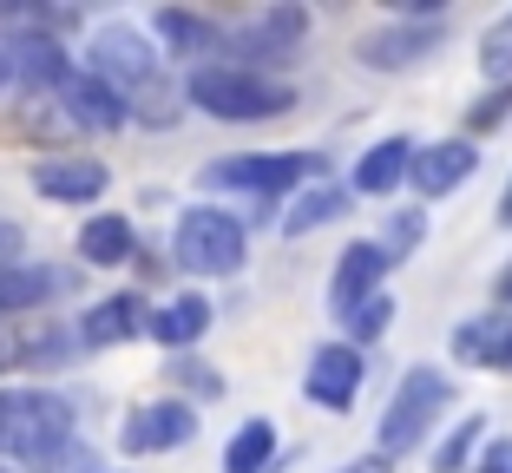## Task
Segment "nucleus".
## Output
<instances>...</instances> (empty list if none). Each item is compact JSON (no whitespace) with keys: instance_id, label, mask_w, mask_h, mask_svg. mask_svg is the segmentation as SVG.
Returning a JSON list of instances; mask_svg holds the SVG:
<instances>
[{"instance_id":"nucleus-1","label":"nucleus","mask_w":512,"mask_h":473,"mask_svg":"<svg viewBox=\"0 0 512 473\" xmlns=\"http://www.w3.org/2000/svg\"><path fill=\"white\" fill-rule=\"evenodd\" d=\"M73 441V408L53 388H0V460H60Z\"/></svg>"},{"instance_id":"nucleus-2","label":"nucleus","mask_w":512,"mask_h":473,"mask_svg":"<svg viewBox=\"0 0 512 473\" xmlns=\"http://www.w3.org/2000/svg\"><path fill=\"white\" fill-rule=\"evenodd\" d=\"M184 92H191L197 112H211L224 125H256V119H276V112L296 106V92L283 79H263L250 66H197L184 79Z\"/></svg>"},{"instance_id":"nucleus-3","label":"nucleus","mask_w":512,"mask_h":473,"mask_svg":"<svg viewBox=\"0 0 512 473\" xmlns=\"http://www.w3.org/2000/svg\"><path fill=\"white\" fill-rule=\"evenodd\" d=\"M447 401H453V382L440 375V368H427V362L407 368L401 388H394V401H388V414H381L375 447H381V454H407V447H421L427 428L447 414Z\"/></svg>"},{"instance_id":"nucleus-4","label":"nucleus","mask_w":512,"mask_h":473,"mask_svg":"<svg viewBox=\"0 0 512 473\" xmlns=\"http://www.w3.org/2000/svg\"><path fill=\"white\" fill-rule=\"evenodd\" d=\"M86 73L106 79L125 106H132V99H151V92L165 99V86H158V53H151V40L138 27H125V20H112V27L92 33V66Z\"/></svg>"},{"instance_id":"nucleus-5","label":"nucleus","mask_w":512,"mask_h":473,"mask_svg":"<svg viewBox=\"0 0 512 473\" xmlns=\"http://www.w3.org/2000/svg\"><path fill=\"white\" fill-rule=\"evenodd\" d=\"M171 250H178V263L191 276H230L243 263V250H250V237H243V224L230 211H217V204H191V211L178 217Z\"/></svg>"},{"instance_id":"nucleus-6","label":"nucleus","mask_w":512,"mask_h":473,"mask_svg":"<svg viewBox=\"0 0 512 473\" xmlns=\"http://www.w3.org/2000/svg\"><path fill=\"white\" fill-rule=\"evenodd\" d=\"M309 165H316L309 152H237V158H217L204 171V184L211 191H243V198H283V191L302 184Z\"/></svg>"},{"instance_id":"nucleus-7","label":"nucleus","mask_w":512,"mask_h":473,"mask_svg":"<svg viewBox=\"0 0 512 473\" xmlns=\"http://www.w3.org/2000/svg\"><path fill=\"white\" fill-rule=\"evenodd\" d=\"M302 33H309V14H302V7H270V14H256L250 27L230 33V46H237L243 60H250V73H256V66H283Z\"/></svg>"},{"instance_id":"nucleus-8","label":"nucleus","mask_w":512,"mask_h":473,"mask_svg":"<svg viewBox=\"0 0 512 473\" xmlns=\"http://www.w3.org/2000/svg\"><path fill=\"white\" fill-rule=\"evenodd\" d=\"M473 171H480V152H473L467 138L414 145V158H407V178H414V191H421V198H447V191H460Z\"/></svg>"},{"instance_id":"nucleus-9","label":"nucleus","mask_w":512,"mask_h":473,"mask_svg":"<svg viewBox=\"0 0 512 473\" xmlns=\"http://www.w3.org/2000/svg\"><path fill=\"white\" fill-rule=\"evenodd\" d=\"M197 434V414L191 401H145V408L125 421V454H171V447H184Z\"/></svg>"},{"instance_id":"nucleus-10","label":"nucleus","mask_w":512,"mask_h":473,"mask_svg":"<svg viewBox=\"0 0 512 473\" xmlns=\"http://www.w3.org/2000/svg\"><path fill=\"white\" fill-rule=\"evenodd\" d=\"M362 349H355V342H329V349H316V362H309V401H316V408H329V414H342L348 401L362 395Z\"/></svg>"},{"instance_id":"nucleus-11","label":"nucleus","mask_w":512,"mask_h":473,"mask_svg":"<svg viewBox=\"0 0 512 473\" xmlns=\"http://www.w3.org/2000/svg\"><path fill=\"white\" fill-rule=\"evenodd\" d=\"M434 46H440V20L388 27V33H368L362 40V66H375V73H407V66H421Z\"/></svg>"},{"instance_id":"nucleus-12","label":"nucleus","mask_w":512,"mask_h":473,"mask_svg":"<svg viewBox=\"0 0 512 473\" xmlns=\"http://www.w3.org/2000/svg\"><path fill=\"white\" fill-rule=\"evenodd\" d=\"M381 276H388V257H381V244H348L342 263H335V276H329V309H335V316H348L355 303L381 296Z\"/></svg>"},{"instance_id":"nucleus-13","label":"nucleus","mask_w":512,"mask_h":473,"mask_svg":"<svg viewBox=\"0 0 512 473\" xmlns=\"http://www.w3.org/2000/svg\"><path fill=\"white\" fill-rule=\"evenodd\" d=\"M60 99H66V119H73V125H86V132H119V125L132 119L119 92H112L106 79H92V73H66Z\"/></svg>"},{"instance_id":"nucleus-14","label":"nucleus","mask_w":512,"mask_h":473,"mask_svg":"<svg viewBox=\"0 0 512 473\" xmlns=\"http://www.w3.org/2000/svg\"><path fill=\"white\" fill-rule=\"evenodd\" d=\"M33 191L60 204H92L106 198V165L99 158H46V165H33Z\"/></svg>"},{"instance_id":"nucleus-15","label":"nucleus","mask_w":512,"mask_h":473,"mask_svg":"<svg viewBox=\"0 0 512 473\" xmlns=\"http://www.w3.org/2000/svg\"><path fill=\"white\" fill-rule=\"evenodd\" d=\"M132 336H145V303L138 296H106L79 322V342H92V349H112V342H132Z\"/></svg>"},{"instance_id":"nucleus-16","label":"nucleus","mask_w":512,"mask_h":473,"mask_svg":"<svg viewBox=\"0 0 512 473\" xmlns=\"http://www.w3.org/2000/svg\"><path fill=\"white\" fill-rule=\"evenodd\" d=\"M7 46V66H14L20 86H66V53L53 40H40V33H20V40H0Z\"/></svg>"},{"instance_id":"nucleus-17","label":"nucleus","mask_w":512,"mask_h":473,"mask_svg":"<svg viewBox=\"0 0 512 473\" xmlns=\"http://www.w3.org/2000/svg\"><path fill=\"white\" fill-rule=\"evenodd\" d=\"M453 349H460V362H473V368H512V316H473V322H460Z\"/></svg>"},{"instance_id":"nucleus-18","label":"nucleus","mask_w":512,"mask_h":473,"mask_svg":"<svg viewBox=\"0 0 512 473\" xmlns=\"http://www.w3.org/2000/svg\"><path fill=\"white\" fill-rule=\"evenodd\" d=\"M145 329L165 342V349H191V342L211 329V303H204V296H178V303H165L158 316H145Z\"/></svg>"},{"instance_id":"nucleus-19","label":"nucleus","mask_w":512,"mask_h":473,"mask_svg":"<svg viewBox=\"0 0 512 473\" xmlns=\"http://www.w3.org/2000/svg\"><path fill=\"white\" fill-rule=\"evenodd\" d=\"M342 211H348V191H342V184H316V191H296V198H289V211H283V237H309V230L335 224Z\"/></svg>"},{"instance_id":"nucleus-20","label":"nucleus","mask_w":512,"mask_h":473,"mask_svg":"<svg viewBox=\"0 0 512 473\" xmlns=\"http://www.w3.org/2000/svg\"><path fill=\"white\" fill-rule=\"evenodd\" d=\"M407 158H414V145H407V138H381L375 152L355 165V191H368V198H388L394 184L407 178Z\"/></svg>"},{"instance_id":"nucleus-21","label":"nucleus","mask_w":512,"mask_h":473,"mask_svg":"<svg viewBox=\"0 0 512 473\" xmlns=\"http://www.w3.org/2000/svg\"><path fill=\"white\" fill-rule=\"evenodd\" d=\"M158 40L178 53V60H197V53H217L224 46V33L211 27V20H197V14H178V7H165L158 14Z\"/></svg>"},{"instance_id":"nucleus-22","label":"nucleus","mask_w":512,"mask_h":473,"mask_svg":"<svg viewBox=\"0 0 512 473\" xmlns=\"http://www.w3.org/2000/svg\"><path fill=\"white\" fill-rule=\"evenodd\" d=\"M276 460V428L270 421H243L224 447V473H270Z\"/></svg>"},{"instance_id":"nucleus-23","label":"nucleus","mask_w":512,"mask_h":473,"mask_svg":"<svg viewBox=\"0 0 512 473\" xmlns=\"http://www.w3.org/2000/svg\"><path fill=\"white\" fill-rule=\"evenodd\" d=\"M79 257L86 263H125L132 257V224H125V217H86V224H79Z\"/></svg>"},{"instance_id":"nucleus-24","label":"nucleus","mask_w":512,"mask_h":473,"mask_svg":"<svg viewBox=\"0 0 512 473\" xmlns=\"http://www.w3.org/2000/svg\"><path fill=\"white\" fill-rule=\"evenodd\" d=\"M53 296V276L33 270V263H0V316H20V309H40Z\"/></svg>"},{"instance_id":"nucleus-25","label":"nucleus","mask_w":512,"mask_h":473,"mask_svg":"<svg viewBox=\"0 0 512 473\" xmlns=\"http://www.w3.org/2000/svg\"><path fill=\"white\" fill-rule=\"evenodd\" d=\"M480 73L499 79V86H512V14L480 33Z\"/></svg>"},{"instance_id":"nucleus-26","label":"nucleus","mask_w":512,"mask_h":473,"mask_svg":"<svg viewBox=\"0 0 512 473\" xmlns=\"http://www.w3.org/2000/svg\"><path fill=\"white\" fill-rule=\"evenodd\" d=\"M421 237H427V217L421 211H394L388 230H381V257H388V263L414 257V250H421Z\"/></svg>"},{"instance_id":"nucleus-27","label":"nucleus","mask_w":512,"mask_h":473,"mask_svg":"<svg viewBox=\"0 0 512 473\" xmlns=\"http://www.w3.org/2000/svg\"><path fill=\"white\" fill-rule=\"evenodd\" d=\"M388 322H394V296H368V303L348 309V336H355V342H375Z\"/></svg>"},{"instance_id":"nucleus-28","label":"nucleus","mask_w":512,"mask_h":473,"mask_svg":"<svg viewBox=\"0 0 512 473\" xmlns=\"http://www.w3.org/2000/svg\"><path fill=\"white\" fill-rule=\"evenodd\" d=\"M473 441H480V421H460V434H453V441H440L434 467H440V473H453L460 460H467V447H473Z\"/></svg>"},{"instance_id":"nucleus-29","label":"nucleus","mask_w":512,"mask_h":473,"mask_svg":"<svg viewBox=\"0 0 512 473\" xmlns=\"http://www.w3.org/2000/svg\"><path fill=\"white\" fill-rule=\"evenodd\" d=\"M506 112H512V86H499L493 99H480V106H473V132H493V125H506Z\"/></svg>"},{"instance_id":"nucleus-30","label":"nucleus","mask_w":512,"mask_h":473,"mask_svg":"<svg viewBox=\"0 0 512 473\" xmlns=\"http://www.w3.org/2000/svg\"><path fill=\"white\" fill-rule=\"evenodd\" d=\"M480 473H512V441H493L480 454Z\"/></svg>"},{"instance_id":"nucleus-31","label":"nucleus","mask_w":512,"mask_h":473,"mask_svg":"<svg viewBox=\"0 0 512 473\" xmlns=\"http://www.w3.org/2000/svg\"><path fill=\"white\" fill-rule=\"evenodd\" d=\"M342 473H388V460H381V454H368V460H355V467H342Z\"/></svg>"},{"instance_id":"nucleus-32","label":"nucleus","mask_w":512,"mask_h":473,"mask_svg":"<svg viewBox=\"0 0 512 473\" xmlns=\"http://www.w3.org/2000/svg\"><path fill=\"white\" fill-rule=\"evenodd\" d=\"M14 86V66H7V46H0V92Z\"/></svg>"},{"instance_id":"nucleus-33","label":"nucleus","mask_w":512,"mask_h":473,"mask_svg":"<svg viewBox=\"0 0 512 473\" xmlns=\"http://www.w3.org/2000/svg\"><path fill=\"white\" fill-rule=\"evenodd\" d=\"M499 224L512 230V184H506V198H499Z\"/></svg>"},{"instance_id":"nucleus-34","label":"nucleus","mask_w":512,"mask_h":473,"mask_svg":"<svg viewBox=\"0 0 512 473\" xmlns=\"http://www.w3.org/2000/svg\"><path fill=\"white\" fill-rule=\"evenodd\" d=\"M499 296H506V303H512V276H506V283H499Z\"/></svg>"},{"instance_id":"nucleus-35","label":"nucleus","mask_w":512,"mask_h":473,"mask_svg":"<svg viewBox=\"0 0 512 473\" xmlns=\"http://www.w3.org/2000/svg\"><path fill=\"white\" fill-rule=\"evenodd\" d=\"M0 362H7V349H0Z\"/></svg>"}]
</instances>
